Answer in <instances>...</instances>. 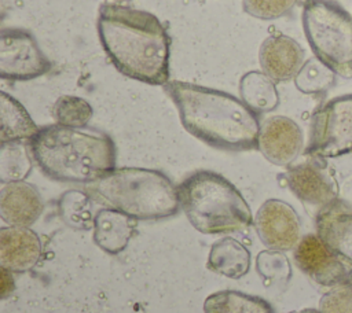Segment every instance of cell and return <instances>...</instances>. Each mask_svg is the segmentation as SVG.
Here are the masks:
<instances>
[{
    "instance_id": "cell-14",
    "label": "cell",
    "mask_w": 352,
    "mask_h": 313,
    "mask_svg": "<svg viewBox=\"0 0 352 313\" xmlns=\"http://www.w3.org/2000/svg\"><path fill=\"white\" fill-rule=\"evenodd\" d=\"M44 202L37 188L26 181H11L0 189V216L10 227H29L43 213Z\"/></svg>"
},
{
    "instance_id": "cell-12",
    "label": "cell",
    "mask_w": 352,
    "mask_h": 313,
    "mask_svg": "<svg viewBox=\"0 0 352 313\" xmlns=\"http://www.w3.org/2000/svg\"><path fill=\"white\" fill-rule=\"evenodd\" d=\"M304 136L301 128L289 117L267 118L258 132L257 150L276 166H290L302 152Z\"/></svg>"
},
{
    "instance_id": "cell-5",
    "label": "cell",
    "mask_w": 352,
    "mask_h": 313,
    "mask_svg": "<svg viewBox=\"0 0 352 313\" xmlns=\"http://www.w3.org/2000/svg\"><path fill=\"white\" fill-rule=\"evenodd\" d=\"M177 194L180 207L198 232L224 235L253 224L250 207L242 194L219 173L195 172L180 183Z\"/></svg>"
},
{
    "instance_id": "cell-2",
    "label": "cell",
    "mask_w": 352,
    "mask_h": 313,
    "mask_svg": "<svg viewBox=\"0 0 352 313\" xmlns=\"http://www.w3.org/2000/svg\"><path fill=\"white\" fill-rule=\"evenodd\" d=\"M164 91L175 103L182 125L194 137L224 151L257 148L260 121L256 111L224 91L168 81Z\"/></svg>"
},
{
    "instance_id": "cell-25",
    "label": "cell",
    "mask_w": 352,
    "mask_h": 313,
    "mask_svg": "<svg viewBox=\"0 0 352 313\" xmlns=\"http://www.w3.org/2000/svg\"><path fill=\"white\" fill-rule=\"evenodd\" d=\"M91 196L85 192L70 191V194H65L60 200V216L65 221H67L72 227L87 228L91 221L94 222L91 213Z\"/></svg>"
},
{
    "instance_id": "cell-3",
    "label": "cell",
    "mask_w": 352,
    "mask_h": 313,
    "mask_svg": "<svg viewBox=\"0 0 352 313\" xmlns=\"http://www.w3.org/2000/svg\"><path fill=\"white\" fill-rule=\"evenodd\" d=\"M33 161L50 178L92 184L116 169V146L99 130L48 125L29 141Z\"/></svg>"
},
{
    "instance_id": "cell-15",
    "label": "cell",
    "mask_w": 352,
    "mask_h": 313,
    "mask_svg": "<svg viewBox=\"0 0 352 313\" xmlns=\"http://www.w3.org/2000/svg\"><path fill=\"white\" fill-rule=\"evenodd\" d=\"M41 255L38 235L29 227H3L0 229V265L10 272L33 269Z\"/></svg>"
},
{
    "instance_id": "cell-26",
    "label": "cell",
    "mask_w": 352,
    "mask_h": 313,
    "mask_svg": "<svg viewBox=\"0 0 352 313\" xmlns=\"http://www.w3.org/2000/svg\"><path fill=\"white\" fill-rule=\"evenodd\" d=\"M298 0H242L246 14L263 21H272L287 15Z\"/></svg>"
},
{
    "instance_id": "cell-29",
    "label": "cell",
    "mask_w": 352,
    "mask_h": 313,
    "mask_svg": "<svg viewBox=\"0 0 352 313\" xmlns=\"http://www.w3.org/2000/svg\"><path fill=\"white\" fill-rule=\"evenodd\" d=\"M287 313H319V310H315V309H301V310H293V312H287Z\"/></svg>"
},
{
    "instance_id": "cell-7",
    "label": "cell",
    "mask_w": 352,
    "mask_h": 313,
    "mask_svg": "<svg viewBox=\"0 0 352 313\" xmlns=\"http://www.w3.org/2000/svg\"><path fill=\"white\" fill-rule=\"evenodd\" d=\"M352 152V93L337 96L315 111L305 154L337 158Z\"/></svg>"
},
{
    "instance_id": "cell-30",
    "label": "cell",
    "mask_w": 352,
    "mask_h": 313,
    "mask_svg": "<svg viewBox=\"0 0 352 313\" xmlns=\"http://www.w3.org/2000/svg\"><path fill=\"white\" fill-rule=\"evenodd\" d=\"M125 1H131V0H125Z\"/></svg>"
},
{
    "instance_id": "cell-9",
    "label": "cell",
    "mask_w": 352,
    "mask_h": 313,
    "mask_svg": "<svg viewBox=\"0 0 352 313\" xmlns=\"http://www.w3.org/2000/svg\"><path fill=\"white\" fill-rule=\"evenodd\" d=\"M294 262L316 286L333 288L352 284V264L327 246L316 233L301 237L294 248Z\"/></svg>"
},
{
    "instance_id": "cell-8",
    "label": "cell",
    "mask_w": 352,
    "mask_h": 313,
    "mask_svg": "<svg viewBox=\"0 0 352 313\" xmlns=\"http://www.w3.org/2000/svg\"><path fill=\"white\" fill-rule=\"evenodd\" d=\"M51 62L32 33L23 29H3L0 33V76L4 80L26 81L44 76Z\"/></svg>"
},
{
    "instance_id": "cell-24",
    "label": "cell",
    "mask_w": 352,
    "mask_h": 313,
    "mask_svg": "<svg viewBox=\"0 0 352 313\" xmlns=\"http://www.w3.org/2000/svg\"><path fill=\"white\" fill-rule=\"evenodd\" d=\"M94 114L92 106L82 97L63 95L52 107V115L58 125L69 128H85Z\"/></svg>"
},
{
    "instance_id": "cell-23",
    "label": "cell",
    "mask_w": 352,
    "mask_h": 313,
    "mask_svg": "<svg viewBox=\"0 0 352 313\" xmlns=\"http://www.w3.org/2000/svg\"><path fill=\"white\" fill-rule=\"evenodd\" d=\"M336 73L316 56L304 62L294 77L296 88L305 95H319L336 84Z\"/></svg>"
},
{
    "instance_id": "cell-1",
    "label": "cell",
    "mask_w": 352,
    "mask_h": 313,
    "mask_svg": "<svg viewBox=\"0 0 352 313\" xmlns=\"http://www.w3.org/2000/svg\"><path fill=\"white\" fill-rule=\"evenodd\" d=\"M96 29L102 48L121 74L150 85L169 81L170 37L154 14L103 3Z\"/></svg>"
},
{
    "instance_id": "cell-22",
    "label": "cell",
    "mask_w": 352,
    "mask_h": 313,
    "mask_svg": "<svg viewBox=\"0 0 352 313\" xmlns=\"http://www.w3.org/2000/svg\"><path fill=\"white\" fill-rule=\"evenodd\" d=\"M32 152L23 141L1 143L0 180L3 184L23 181L32 172Z\"/></svg>"
},
{
    "instance_id": "cell-10",
    "label": "cell",
    "mask_w": 352,
    "mask_h": 313,
    "mask_svg": "<svg viewBox=\"0 0 352 313\" xmlns=\"http://www.w3.org/2000/svg\"><path fill=\"white\" fill-rule=\"evenodd\" d=\"M318 159L312 158L290 166L285 174L290 191L314 216L338 199V185L334 176Z\"/></svg>"
},
{
    "instance_id": "cell-19",
    "label": "cell",
    "mask_w": 352,
    "mask_h": 313,
    "mask_svg": "<svg viewBox=\"0 0 352 313\" xmlns=\"http://www.w3.org/2000/svg\"><path fill=\"white\" fill-rule=\"evenodd\" d=\"M40 128L34 124L26 108L11 95L0 93V141H30Z\"/></svg>"
},
{
    "instance_id": "cell-27",
    "label": "cell",
    "mask_w": 352,
    "mask_h": 313,
    "mask_svg": "<svg viewBox=\"0 0 352 313\" xmlns=\"http://www.w3.org/2000/svg\"><path fill=\"white\" fill-rule=\"evenodd\" d=\"M319 313H352V284L330 288L319 301Z\"/></svg>"
},
{
    "instance_id": "cell-11",
    "label": "cell",
    "mask_w": 352,
    "mask_h": 313,
    "mask_svg": "<svg viewBox=\"0 0 352 313\" xmlns=\"http://www.w3.org/2000/svg\"><path fill=\"white\" fill-rule=\"evenodd\" d=\"M254 228L261 243L275 251H289L301 240V221L297 211L280 199H268L257 210Z\"/></svg>"
},
{
    "instance_id": "cell-16",
    "label": "cell",
    "mask_w": 352,
    "mask_h": 313,
    "mask_svg": "<svg viewBox=\"0 0 352 313\" xmlns=\"http://www.w3.org/2000/svg\"><path fill=\"white\" fill-rule=\"evenodd\" d=\"M316 235L352 264V206L340 198L315 216Z\"/></svg>"
},
{
    "instance_id": "cell-21",
    "label": "cell",
    "mask_w": 352,
    "mask_h": 313,
    "mask_svg": "<svg viewBox=\"0 0 352 313\" xmlns=\"http://www.w3.org/2000/svg\"><path fill=\"white\" fill-rule=\"evenodd\" d=\"M205 313H274L271 305L254 295L235 290H223L210 294L204 302Z\"/></svg>"
},
{
    "instance_id": "cell-4",
    "label": "cell",
    "mask_w": 352,
    "mask_h": 313,
    "mask_svg": "<svg viewBox=\"0 0 352 313\" xmlns=\"http://www.w3.org/2000/svg\"><path fill=\"white\" fill-rule=\"evenodd\" d=\"M85 192L106 207L118 210L133 220H162L179 211L177 187L160 170L146 167H118Z\"/></svg>"
},
{
    "instance_id": "cell-18",
    "label": "cell",
    "mask_w": 352,
    "mask_h": 313,
    "mask_svg": "<svg viewBox=\"0 0 352 313\" xmlns=\"http://www.w3.org/2000/svg\"><path fill=\"white\" fill-rule=\"evenodd\" d=\"M206 268L230 279H241L249 272L250 253L231 236L216 240L208 254Z\"/></svg>"
},
{
    "instance_id": "cell-28",
    "label": "cell",
    "mask_w": 352,
    "mask_h": 313,
    "mask_svg": "<svg viewBox=\"0 0 352 313\" xmlns=\"http://www.w3.org/2000/svg\"><path fill=\"white\" fill-rule=\"evenodd\" d=\"M12 272H10L8 269H4L1 268V277H3V281H1V297L6 298L8 294L12 292V287H14V281H12V276H11Z\"/></svg>"
},
{
    "instance_id": "cell-20",
    "label": "cell",
    "mask_w": 352,
    "mask_h": 313,
    "mask_svg": "<svg viewBox=\"0 0 352 313\" xmlns=\"http://www.w3.org/2000/svg\"><path fill=\"white\" fill-rule=\"evenodd\" d=\"M241 100L256 113H268L279 104V93L272 81L263 71H248L239 80Z\"/></svg>"
},
{
    "instance_id": "cell-6",
    "label": "cell",
    "mask_w": 352,
    "mask_h": 313,
    "mask_svg": "<svg viewBox=\"0 0 352 313\" xmlns=\"http://www.w3.org/2000/svg\"><path fill=\"white\" fill-rule=\"evenodd\" d=\"M314 55L342 78H352V16L333 0H305L301 14Z\"/></svg>"
},
{
    "instance_id": "cell-13",
    "label": "cell",
    "mask_w": 352,
    "mask_h": 313,
    "mask_svg": "<svg viewBox=\"0 0 352 313\" xmlns=\"http://www.w3.org/2000/svg\"><path fill=\"white\" fill-rule=\"evenodd\" d=\"M261 70L275 82L294 80L304 65V49L286 34H272L267 37L258 49Z\"/></svg>"
},
{
    "instance_id": "cell-17",
    "label": "cell",
    "mask_w": 352,
    "mask_h": 313,
    "mask_svg": "<svg viewBox=\"0 0 352 313\" xmlns=\"http://www.w3.org/2000/svg\"><path fill=\"white\" fill-rule=\"evenodd\" d=\"M92 227L95 244L109 254H118L133 236L136 220L118 210L103 207L95 213Z\"/></svg>"
}]
</instances>
